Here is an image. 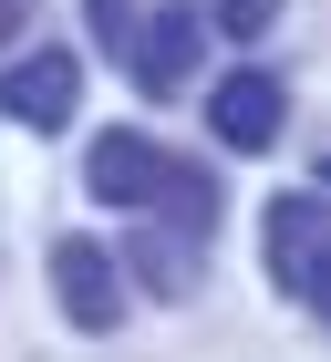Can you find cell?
I'll return each mask as SVG.
<instances>
[{
    "instance_id": "1",
    "label": "cell",
    "mask_w": 331,
    "mask_h": 362,
    "mask_svg": "<svg viewBox=\"0 0 331 362\" xmlns=\"http://www.w3.org/2000/svg\"><path fill=\"white\" fill-rule=\"evenodd\" d=\"M259 259H269V279H279L301 310H321V300H331V207H321L310 187L269 197V218H259Z\"/></svg>"
},
{
    "instance_id": "2",
    "label": "cell",
    "mask_w": 331,
    "mask_h": 362,
    "mask_svg": "<svg viewBox=\"0 0 331 362\" xmlns=\"http://www.w3.org/2000/svg\"><path fill=\"white\" fill-rule=\"evenodd\" d=\"M73 104H83V52L42 42V52H11V62H0V114H11V124L52 135V124H73Z\"/></svg>"
},
{
    "instance_id": "3",
    "label": "cell",
    "mask_w": 331,
    "mask_h": 362,
    "mask_svg": "<svg viewBox=\"0 0 331 362\" xmlns=\"http://www.w3.org/2000/svg\"><path fill=\"white\" fill-rule=\"evenodd\" d=\"M52 300L73 332H124V269L104 259V238H52Z\"/></svg>"
},
{
    "instance_id": "4",
    "label": "cell",
    "mask_w": 331,
    "mask_h": 362,
    "mask_svg": "<svg viewBox=\"0 0 331 362\" xmlns=\"http://www.w3.org/2000/svg\"><path fill=\"white\" fill-rule=\"evenodd\" d=\"M197 42H207V11H187V0H145L135 42H124V73H135V93H176L197 73Z\"/></svg>"
},
{
    "instance_id": "5",
    "label": "cell",
    "mask_w": 331,
    "mask_h": 362,
    "mask_svg": "<svg viewBox=\"0 0 331 362\" xmlns=\"http://www.w3.org/2000/svg\"><path fill=\"white\" fill-rule=\"evenodd\" d=\"M279 124H290V93H279V73H228L218 93H207V135L228 145V156H259V145H279Z\"/></svg>"
},
{
    "instance_id": "6",
    "label": "cell",
    "mask_w": 331,
    "mask_h": 362,
    "mask_svg": "<svg viewBox=\"0 0 331 362\" xmlns=\"http://www.w3.org/2000/svg\"><path fill=\"white\" fill-rule=\"evenodd\" d=\"M156 156H166V145L145 135V124H104V135L83 145V197H93V207H145Z\"/></svg>"
},
{
    "instance_id": "7",
    "label": "cell",
    "mask_w": 331,
    "mask_h": 362,
    "mask_svg": "<svg viewBox=\"0 0 331 362\" xmlns=\"http://www.w3.org/2000/svg\"><path fill=\"white\" fill-rule=\"evenodd\" d=\"M145 207H156L166 238H207L218 228V176L187 166V156H156V187H145Z\"/></svg>"
},
{
    "instance_id": "8",
    "label": "cell",
    "mask_w": 331,
    "mask_h": 362,
    "mask_svg": "<svg viewBox=\"0 0 331 362\" xmlns=\"http://www.w3.org/2000/svg\"><path fill=\"white\" fill-rule=\"evenodd\" d=\"M124 259H135V279H145V290H187V279H197L187 238H166V228H145V238H135Z\"/></svg>"
},
{
    "instance_id": "9",
    "label": "cell",
    "mask_w": 331,
    "mask_h": 362,
    "mask_svg": "<svg viewBox=\"0 0 331 362\" xmlns=\"http://www.w3.org/2000/svg\"><path fill=\"white\" fill-rule=\"evenodd\" d=\"M135 21H145V0H83V31H93L114 62H124V42H135Z\"/></svg>"
},
{
    "instance_id": "10",
    "label": "cell",
    "mask_w": 331,
    "mask_h": 362,
    "mask_svg": "<svg viewBox=\"0 0 331 362\" xmlns=\"http://www.w3.org/2000/svg\"><path fill=\"white\" fill-rule=\"evenodd\" d=\"M207 21H218L228 42H259V31L279 21V0H218V11H207Z\"/></svg>"
},
{
    "instance_id": "11",
    "label": "cell",
    "mask_w": 331,
    "mask_h": 362,
    "mask_svg": "<svg viewBox=\"0 0 331 362\" xmlns=\"http://www.w3.org/2000/svg\"><path fill=\"white\" fill-rule=\"evenodd\" d=\"M21 21H31V0H0V42H21Z\"/></svg>"
}]
</instances>
